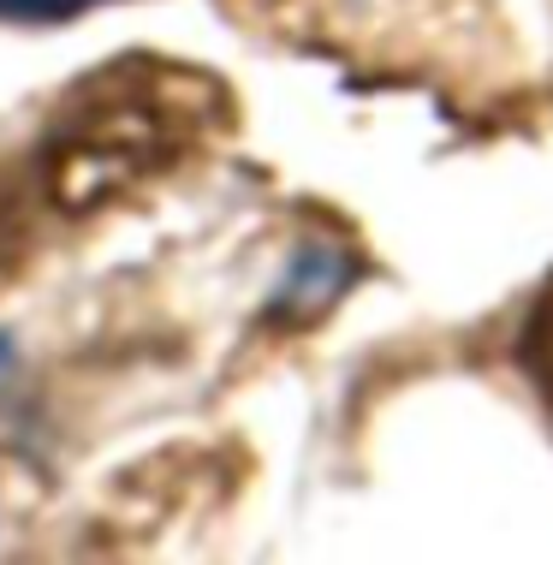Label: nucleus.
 <instances>
[{"instance_id":"nucleus-1","label":"nucleus","mask_w":553,"mask_h":565,"mask_svg":"<svg viewBox=\"0 0 553 565\" xmlns=\"http://www.w3.org/2000/svg\"><path fill=\"white\" fill-rule=\"evenodd\" d=\"M351 274H358V263H351L345 250H333V244H304L286 263L280 292H274V322H310V316H321L351 286Z\"/></svg>"},{"instance_id":"nucleus-2","label":"nucleus","mask_w":553,"mask_h":565,"mask_svg":"<svg viewBox=\"0 0 553 565\" xmlns=\"http://www.w3.org/2000/svg\"><path fill=\"white\" fill-rule=\"evenodd\" d=\"M102 0H0V24H72Z\"/></svg>"},{"instance_id":"nucleus-3","label":"nucleus","mask_w":553,"mask_h":565,"mask_svg":"<svg viewBox=\"0 0 553 565\" xmlns=\"http://www.w3.org/2000/svg\"><path fill=\"white\" fill-rule=\"evenodd\" d=\"M7 375H12V340L0 333V381H7Z\"/></svg>"}]
</instances>
